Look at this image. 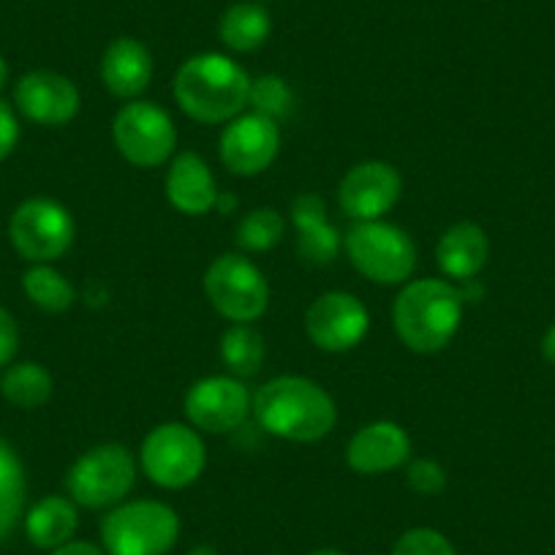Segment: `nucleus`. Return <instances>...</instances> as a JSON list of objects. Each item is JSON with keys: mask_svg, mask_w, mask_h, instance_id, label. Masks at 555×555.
Segmentation results:
<instances>
[{"mask_svg": "<svg viewBox=\"0 0 555 555\" xmlns=\"http://www.w3.org/2000/svg\"><path fill=\"white\" fill-rule=\"evenodd\" d=\"M250 411L261 430L300 444L324 439L338 423L335 400L327 389L306 376H278L261 384Z\"/></svg>", "mask_w": 555, "mask_h": 555, "instance_id": "1", "label": "nucleus"}, {"mask_svg": "<svg viewBox=\"0 0 555 555\" xmlns=\"http://www.w3.org/2000/svg\"><path fill=\"white\" fill-rule=\"evenodd\" d=\"M405 482L420 495H439L447 488V472L430 457H420L405 468Z\"/></svg>", "mask_w": 555, "mask_h": 555, "instance_id": "30", "label": "nucleus"}, {"mask_svg": "<svg viewBox=\"0 0 555 555\" xmlns=\"http://www.w3.org/2000/svg\"><path fill=\"white\" fill-rule=\"evenodd\" d=\"M137 479V463L131 452L120 444H101L85 452L72 468H68L66 488L74 504L85 509H106L120 504L133 488Z\"/></svg>", "mask_w": 555, "mask_h": 555, "instance_id": "6", "label": "nucleus"}, {"mask_svg": "<svg viewBox=\"0 0 555 555\" xmlns=\"http://www.w3.org/2000/svg\"><path fill=\"white\" fill-rule=\"evenodd\" d=\"M23 289L30 297L34 306H39L47 313H63L74 306L77 292L68 284L66 278L50 264H36L30 267L23 275Z\"/></svg>", "mask_w": 555, "mask_h": 555, "instance_id": "26", "label": "nucleus"}, {"mask_svg": "<svg viewBox=\"0 0 555 555\" xmlns=\"http://www.w3.org/2000/svg\"><path fill=\"white\" fill-rule=\"evenodd\" d=\"M250 77L232 57L205 52L180 66L175 77V99L196 122H229L248 106Z\"/></svg>", "mask_w": 555, "mask_h": 555, "instance_id": "2", "label": "nucleus"}, {"mask_svg": "<svg viewBox=\"0 0 555 555\" xmlns=\"http://www.w3.org/2000/svg\"><path fill=\"white\" fill-rule=\"evenodd\" d=\"M292 223L297 229V250L311 264H330L340 254L338 229L324 216V202L317 194H302L292 202Z\"/></svg>", "mask_w": 555, "mask_h": 555, "instance_id": "19", "label": "nucleus"}, {"mask_svg": "<svg viewBox=\"0 0 555 555\" xmlns=\"http://www.w3.org/2000/svg\"><path fill=\"white\" fill-rule=\"evenodd\" d=\"M20 142V122L12 106L7 101H0V162L12 156V151Z\"/></svg>", "mask_w": 555, "mask_h": 555, "instance_id": "32", "label": "nucleus"}, {"mask_svg": "<svg viewBox=\"0 0 555 555\" xmlns=\"http://www.w3.org/2000/svg\"><path fill=\"white\" fill-rule=\"evenodd\" d=\"M281 151V131L272 117L250 112L229 120L221 133V162L223 167L240 178L259 175L275 162Z\"/></svg>", "mask_w": 555, "mask_h": 555, "instance_id": "13", "label": "nucleus"}, {"mask_svg": "<svg viewBox=\"0 0 555 555\" xmlns=\"http://www.w3.org/2000/svg\"><path fill=\"white\" fill-rule=\"evenodd\" d=\"M216 207L221 212H229V210H232V207H237V199H234V196H229V194H218Z\"/></svg>", "mask_w": 555, "mask_h": 555, "instance_id": "35", "label": "nucleus"}, {"mask_svg": "<svg viewBox=\"0 0 555 555\" xmlns=\"http://www.w3.org/2000/svg\"><path fill=\"white\" fill-rule=\"evenodd\" d=\"M25 506V468L17 452L0 439V542L14 531Z\"/></svg>", "mask_w": 555, "mask_h": 555, "instance_id": "24", "label": "nucleus"}, {"mask_svg": "<svg viewBox=\"0 0 555 555\" xmlns=\"http://www.w3.org/2000/svg\"><path fill=\"white\" fill-rule=\"evenodd\" d=\"M411 455V439L398 423L389 420H378V423L365 425L351 436L349 447H346V461L357 474L365 477H378L400 468L409 463Z\"/></svg>", "mask_w": 555, "mask_h": 555, "instance_id": "16", "label": "nucleus"}, {"mask_svg": "<svg viewBox=\"0 0 555 555\" xmlns=\"http://www.w3.org/2000/svg\"><path fill=\"white\" fill-rule=\"evenodd\" d=\"M284 218L278 216L272 207H259V210L248 212V216L240 221L234 240L243 250L248 254H259V250H270L272 245H278L284 240Z\"/></svg>", "mask_w": 555, "mask_h": 555, "instance_id": "27", "label": "nucleus"}, {"mask_svg": "<svg viewBox=\"0 0 555 555\" xmlns=\"http://www.w3.org/2000/svg\"><path fill=\"white\" fill-rule=\"evenodd\" d=\"M344 248L351 264L371 278L373 284L395 286L409 281L416 267L414 240L387 221H357L346 232Z\"/></svg>", "mask_w": 555, "mask_h": 555, "instance_id": "5", "label": "nucleus"}, {"mask_svg": "<svg viewBox=\"0 0 555 555\" xmlns=\"http://www.w3.org/2000/svg\"><path fill=\"white\" fill-rule=\"evenodd\" d=\"M7 79H9V66H7V61L0 57V90L7 88Z\"/></svg>", "mask_w": 555, "mask_h": 555, "instance_id": "36", "label": "nucleus"}, {"mask_svg": "<svg viewBox=\"0 0 555 555\" xmlns=\"http://www.w3.org/2000/svg\"><path fill=\"white\" fill-rule=\"evenodd\" d=\"M9 237L23 259L47 264L61 259L74 243V218L61 202L28 199L14 210Z\"/></svg>", "mask_w": 555, "mask_h": 555, "instance_id": "10", "label": "nucleus"}, {"mask_svg": "<svg viewBox=\"0 0 555 555\" xmlns=\"http://www.w3.org/2000/svg\"><path fill=\"white\" fill-rule=\"evenodd\" d=\"M490 256V240L485 229L474 221H461L447 229L436 248V261L441 272L457 281H472L479 275Z\"/></svg>", "mask_w": 555, "mask_h": 555, "instance_id": "20", "label": "nucleus"}, {"mask_svg": "<svg viewBox=\"0 0 555 555\" xmlns=\"http://www.w3.org/2000/svg\"><path fill=\"white\" fill-rule=\"evenodd\" d=\"M311 555H346V553H340V550H313Z\"/></svg>", "mask_w": 555, "mask_h": 555, "instance_id": "38", "label": "nucleus"}, {"mask_svg": "<svg viewBox=\"0 0 555 555\" xmlns=\"http://www.w3.org/2000/svg\"><path fill=\"white\" fill-rule=\"evenodd\" d=\"M0 392L17 409H39L52 395V376L39 362H20L0 378Z\"/></svg>", "mask_w": 555, "mask_h": 555, "instance_id": "23", "label": "nucleus"}, {"mask_svg": "<svg viewBox=\"0 0 555 555\" xmlns=\"http://www.w3.org/2000/svg\"><path fill=\"white\" fill-rule=\"evenodd\" d=\"M371 327V313L349 292H324L306 313L308 338L322 351H349L362 344Z\"/></svg>", "mask_w": 555, "mask_h": 555, "instance_id": "12", "label": "nucleus"}, {"mask_svg": "<svg viewBox=\"0 0 555 555\" xmlns=\"http://www.w3.org/2000/svg\"><path fill=\"white\" fill-rule=\"evenodd\" d=\"M248 387L234 376H207L191 384L185 392L183 411L189 423L205 434H232L248 420L250 414Z\"/></svg>", "mask_w": 555, "mask_h": 555, "instance_id": "11", "label": "nucleus"}, {"mask_svg": "<svg viewBox=\"0 0 555 555\" xmlns=\"http://www.w3.org/2000/svg\"><path fill=\"white\" fill-rule=\"evenodd\" d=\"M403 191L398 169L384 162L357 164L340 180L338 202L344 212L354 221H378L395 207Z\"/></svg>", "mask_w": 555, "mask_h": 555, "instance_id": "14", "label": "nucleus"}, {"mask_svg": "<svg viewBox=\"0 0 555 555\" xmlns=\"http://www.w3.org/2000/svg\"><path fill=\"white\" fill-rule=\"evenodd\" d=\"M221 360L234 378L256 376L264 362V338L248 324H232L221 338Z\"/></svg>", "mask_w": 555, "mask_h": 555, "instance_id": "25", "label": "nucleus"}, {"mask_svg": "<svg viewBox=\"0 0 555 555\" xmlns=\"http://www.w3.org/2000/svg\"><path fill=\"white\" fill-rule=\"evenodd\" d=\"M189 555H218V553H216V550H212V547H207V544H202V547L191 550Z\"/></svg>", "mask_w": 555, "mask_h": 555, "instance_id": "37", "label": "nucleus"}, {"mask_svg": "<svg viewBox=\"0 0 555 555\" xmlns=\"http://www.w3.org/2000/svg\"><path fill=\"white\" fill-rule=\"evenodd\" d=\"M392 555H457L450 539L434 528H411L395 542Z\"/></svg>", "mask_w": 555, "mask_h": 555, "instance_id": "29", "label": "nucleus"}, {"mask_svg": "<svg viewBox=\"0 0 555 555\" xmlns=\"http://www.w3.org/2000/svg\"><path fill=\"white\" fill-rule=\"evenodd\" d=\"M167 199L183 216H207L218 202L210 167L196 153H180L167 175Z\"/></svg>", "mask_w": 555, "mask_h": 555, "instance_id": "18", "label": "nucleus"}, {"mask_svg": "<svg viewBox=\"0 0 555 555\" xmlns=\"http://www.w3.org/2000/svg\"><path fill=\"white\" fill-rule=\"evenodd\" d=\"M272 20L267 14L264 7L259 3H234L223 12L221 25H218V34H221V41L232 52H254L270 39Z\"/></svg>", "mask_w": 555, "mask_h": 555, "instance_id": "22", "label": "nucleus"}, {"mask_svg": "<svg viewBox=\"0 0 555 555\" xmlns=\"http://www.w3.org/2000/svg\"><path fill=\"white\" fill-rule=\"evenodd\" d=\"M153 79V55L142 41L115 39L101 57V82L117 99H137Z\"/></svg>", "mask_w": 555, "mask_h": 555, "instance_id": "17", "label": "nucleus"}, {"mask_svg": "<svg viewBox=\"0 0 555 555\" xmlns=\"http://www.w3.org/2000/svg\"><path fill=\"white\" fill-rule=\"evenodd\" d=\"M398 338L416 354L441 351L463 322V295L447 281L423 278L403 286L392 308Z\"/></svg>", "mask_w": 555, "mask_h": 555, "instance_id": "3", "label": "nucleus"}, {"mask_svg": "<svg viewBox=\"0 0 555 555\" xmlns=\"http://www.w3.org/2000/svg\"><path fill=\"white\" fill-rule=\"evenodd\" d=\"M52 555H106L104 550L90 542H66L52 550Z\"/></svg>", "mask_w": 555, "mask_h": 555, "instance_id": "33", "label": "nucleus"}, {"mask_svg": "<svg viewBox=\"0 0 555 555\" xmlns=\"http://www.w3.org/2000/svg\"><path fill=\"white\" fill-rule=\"evenodd\" d=\"M115 147L128 164L139 169L162 167L178 145V131L167 112L151 101H131L112 120Z\"/></svg>", "mask_w": 555, "mask_h": 555, "instance_id": "9", "label": "nucleus"}, {"mask_svg": "<svg viewBox=\"0 0 555 555\" xmlns=\"http://www.w3.org/2000/svg\"><path fill=\"white\" fill-rule=\"evenodd\" d=\"M20 349V330L12 313L0 308V367L9 365Z\"/></svg>", "mask_w": 555, "mask_h": 555, "instance_id": "31", "label": "nucleus"}, {"mask_svg": "<svg viewBox=\"0 0 555 555\" xmlns=\"http://www.w3.org/2000/svg\"><path fill=\"white\" fill-rule=\"evenodd\" d=\"M542 357L550 362V365H555V324L547 330V333H544V338H542Z\"/></svg>", "mask_w": 555, "mask_h": 555, "instance_id": "34", "label": "nucleus"}, {"mask_svg": "<svg viewBox=\"0 0 555 555\" xmlns=\"http://www.w3.org/2000/svg\"><path fill=\"white\" fill-rule=\"evenodd\" d=\"M17 109L39 126H66L79 112V90L57 72L25 74L14 90Z\"/></svg>", "mask_w": 555, "mask_h": 555, "instance_id": "15", "label": "nucleus"}, {"mask_svg": "<svg viewBox=\"0 0 555 555\" xmlns=\"http://www.w3.org/2000/svg\"><path fill=\"white\" fill-rule=\"evenodd\" d=\"M178 537V512L162 501L120 504L101 520L106 555H167Z\"/></svg>", "mask_w": 555, "mask_h": 555, "instance_id": "4", "label": "nucleus"}, {"mask_svg": "<svg viewBox=\"0 0 555 555\" xmlns=\"http://www.w3.org/2000/svg\"><path fill=\"white\" fill-rule=\"evenodd\" d=\"M142 472L151 482L167 490H183L205 472L207 452L199 434L189 425L167 423L147 434L139 452Z\"/></svg>", "mask_w": 555, "mask_h": 555, "instance_id": "7", "label": "nucleus"}, {"mask_svg": "<svg viewBox=\"0 0 555 555\" xmlns=\"http://www.w3.org/2000/svg\"><path fill=\"white\" fill-rule=\"evenodd\" d=\"M205 295L223 319L234 324L256 322L267 311L270 286L254 261L223 254L207 267Z\"/></svg>", "mask_w": 555, "mask_h": 555, "instance_id": "8", "label": "nucleus"}, {"mask_svg": "<svg viewBox=\"0 0 555 555\" xmlns=\"http://www.w3.org/2000/svg\"><path fill=\"white\" fill-rule=\"evenodd\" d=\"M77 522L79 517L74 501L63 499V495H47L28 512L25 531H28V539L36 547L55 550L61 544L72 542Z\"/></svg>", "mask_w": 555, "mask_h": 555, "instance_id": "21", "label": "nucleus"}, {"mask_svg": "<svg viewBox=\"0 0 555 555\" xmlns=\"http://www.w3.org/2000/svg\"><path fill=\"white\" fill-rule=\"evenodd\" d=\"M248 104L254 106V112H259V115L278 120V117L289 115L292 90L286 88V82L281 77L267 74V77H259L256 82H250Z\"/></svg>", "mask_w": 555, "mask_h": 555, "instance_id": "28", "label": "nucleus"}]
</instances>
